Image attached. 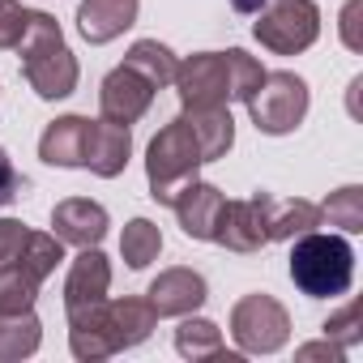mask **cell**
<instances>
[{
    "instance_id": "ba28073f",
    "label": "cell",
    "mask_w": 363,
    "mask_h": 363,
    "mask_svg": "<svg viewBox=\"0 0 363 363\" xmlns=\"http://www.w3.org/2000/svg\"><path fill=\"white\" fill-rule=\"evenodd\" d=\"M154 82H145L137 69H128V65H120V69H111L107 77H103V86H99V111H103V120H116V124H137L150 107H154Z\"/></svg>"
},
{
    "instance_id": "83f0119b",
    "label": "cell",
    "mask_w": 363,
    "mask_h": 363,
    "mask_svg": "<svg viewBox=\"0 0 363 363\" xmlns=\"http://www.w3.org/2000/svg\"><path fill=\"white\" fill-rule=\"evenodd\" d=\"M56 43H65V35H60V22H56L52 13H43V9H30L26 35H22V43H18L22 60H26V56H39V52H48V48H56Z\"/></svg>"
},
{
    "instance_id": "30bf717a",
    "label": "cell",
    "mask_w": 363,
    "mask_h": 363,
    "mask_svg": "<svg viewBox=\"0 0 363 363\" xmlns=\"http://www.w3.org/2000/svg\"><path fill=\"white\" fill-rule=\"evenodd\" d=\"M22 73H26V86H30L39 99H48V103L69 99V94L77 90V77H82L77 56L69 52V43H56V48H48V52H39V56H26V60H22Z\"/></svg>"
},
{
    "instance_id": "8992f818",
    "label": "cell",
    "mask_w": 363,
    "mask_h": 363,
    "mask_svg": "<svg viewBox=\"0 0 363 363\" xmlns=\"http://www.w3.org/2000/svg\"><path fill=\"white\" fill-rule=\"evenodd\" d=\"M179 103L184 107H227L231 103V77H227V56L223 52H197L175 65Z\"/></svg>"
},
{
    "instance_id": "cb8c5ba5",
    "label": "cell",
    "mask_w": 363,
    "mask_h": 363,
    "mask_svg": "<svg viewBox=\"0 0 363 363\" xmlns=\"http://www.w3.org/2000/svg\"><path fill=\"white\" fill-rule=\"evenodd\" d=\"M162 252V231L150 218H133L120 235V257L128 261V269H145L150 261H158Z\"/></svg>"
},
{
    "instance_id": "e575fe53",
    "label": "cell",
    "mask_w": 363,
    "mask_h": 363,
    "mask_svg": "<svg viewBox=\"0 0 363 363\" xmlns=\"http://www.w3.org/2000/svg\"><path fill=\"white\" fill-rule=\"evenodd\" d=\"M231 9H235V13H252V18H257V13L265 9V0H231Z\"/></svg>"
},
{
    "instance_id": "3957f363",
    "label": "cell",
    "mask_w": 363,
    "mask_h": 363,
    "mask_svg": "<svg viewBox=\"0 0 363 363\" xmlns=\"http://www.w3.org/2000/svg\"><path fill=\"white\" fill-rule=\"evenodd\" d=\"M252 35L274 56H299L320 35V9L312 0H269L252 22Z\"/></svg>"
},
{
    "instance_id": "6da1fadb",
    "label": "cell",
    "mask_w": 363,
    "mask_h": 363,
    "mask_svg": "<svg viewBox=\"0 0 363 363\" xmlns=\"http://www.w3.org/2000/svg\"><path fill=\"white\" fill-rule=\"evenodd\" d=\"M291 282L308 295V299H333L346 295L354 282V248L342 235H320L308 231L299 240H291Z\"/></svg>"
},
{
    "instance_id": "ac0fdd59",
    "label": "cell",
    "mask_w": 363,
    "mask_h": 363,
    "mask_svg": "<svg viewBox=\"0 0 363 363\" xmlns=\"http://www.w3.org/2000/svg\"><path fill=\"white\" fill-rule=\"evenodd\" d=\"M179 116L189 120V128H193V137H197L206 162L223 158V154L235 145V120H231L227 107H184Z\"/></svg>"
},
{
    "instance_id": "5bb4252c",
    "label": "cell",
    "mask_w": 363,
    "mask_h": 363,
    "mask_svg": "<svg viewBox=\"0 0 363 363\" xmlns=\"http://www.w3.org/2000/svg\"><path fill=\"white\" fill-rule=\"evenodd\" d=\"M103 325H107V337L116 350H128V346H141L154 325H158V312L150 308V299H137V295H124V299H107L103 303Z\"/></svg>"
},
{
    "instance_id": "4dcf8cb0",
    "label": "cell",
    "mask_w": 363,
    "mask_h": 363,
    "mask_svg": "<svg viewBox=\"0 0 363 363\" xmlns=\"http://www.w3.org/2000/svg\"><path fill=\"white\" fill-rule=\"evenodd\" d=\"M22 189H26V179L18 175V167H13L9 150L0 145V206H13V201L22 197Z\"/></svg>"
},
{
    "instance_id": "2e32d148",
    "label": "cell",
    "mask_w": 363,
    "mask_h": 363,
    "mask_svg": "<svg viewBox=\"0 0 363 363\" xmlns=\"http://www.w3.org/2000/svg\"><path fill=\"white\" fill-rule=\"evenodd\" d=\"M141 0H82L77 5V30L86 43H111L137 22Z\"/></svg>"
},
{
    "instance_id": "484cf974",
    "label": "cell",
    "mask_w": 363,
    "mask_h": 363,
    "mask_svg": "<svg viewBox=\"0 0 363 363\" xmlns=\"http://www.w3.org/2000/svg\"><path fill=\"white\" fill-rule=\"evenodd\" d=\"M18 261H22L39 282H48V278L56 274V265L65 261V244H60L56 235H48V231H26V244H22V252H18Z\"/></svg>"
},
{
    "instance_id": "7402d4cb",
    "label": "cell",
    "mask_w": 363,
    "mask_h": 363,
    "mask_svg": "<svg viewBox=\"0 0 363 363\" xmlns=\"http://www.w3.org/2000/svg\"><path fill=\"white\" fill-rule=\"evenodd\" d=\"M175 350L184 354V359H218L223 354V329L214 325V320H206V316H184L179 320V329H175Z\"/></svg>"
},
{
    "instance_id": "603a6c76",
    "label": "cell",
    "mask_w": 363,
    "mask_h": 363,
    "mask_svg": "<svg viewBox=\"0 0 363 363\" xmlns=\"http://www.w3.org/2000/svg\"><path fill=\"white\" fill-rule=\"evenodd\" d=\"M39 278L13 257V261H5L0 265V312H26V308H35V299H39Z\"/></svg>"
},
{
    "instance_id": "f546056e",
    "label": "cell",
    "mask_w": 363,
    "mask_h": 363,
    "mask_svg": "<svg viewBox=\"0 0 363 363\" xmlns=\"http://www.w3.org/2000/svg\"><path fill=\"white\" fill-rule=\"evenodd\" d=\"M30 9L18 5V0H0V52H18L22 35H26Z\"/></svg>"
},
{
    "instance_id": "9a60e30c",
    "label": "cell",
    "mask_w": 363,
    "mask_h": 363,
    "mask_svg": "<svg viewBox=\"0 0 363 363\" xmlns=\"http://www.w3.org/2000/svg\"><path fill=\"white\" fill-rule=\"evenodd\" d=\"M223 201H227V197H223L214 184H201V179H193V184L171 201V210H175V218H179V227H184L189 240L214 244V227H218Z\"/></svg>"
},
{
    "instance_id": "1f68e13d",
    "label": "cell",
    "mask_w": 363,
    "mask_h": 363,
    "mask_svg": "<svg viewBox=\"0 0 363 363\" xmlns=\"http://www.w3.org/2000/svg\"><path fill=\"white\" fill-rule=\"evenodd\" d=\"M22 244H26V227L18 218H0V265L13 261L22 252Z\"/></svg>"
},
{
    "instance_id": "277c9868",
    "label": "cell",
    "mask_w": 363,
    "mask_h": 363,
    "mask_svg": "<svg viewBox=\"0 0 363 363\" xmlns=\"http://www.w3.org/2000/svg\"><path fill=\"white\" fill-rule=\"evenodd\" d=\"M248 116L261 133L269 137H286L303 124L308 116V82L295 77V73H265L257 94L248 99Z\"/></svg>"
},
{
    "instance_id": "d6a6232c",
    "label": "cell",
    "mask_w": 363,
    "mask_h": 363,
    "mask_svg": "<svg viewBox=\"0 0 363 363\" xmlns=\"http://www.w3.org/2000/svg\"><path fill=\"white\" fill-rule=\"evenodd\" d=\"M359 13H363V0H346L342 9V43L350 52H363V39H359Z\"/></svg>"
},
{
    "instance_id": "5b68a950",
    "label": "cell",
    "mask_w": 363,
    "mask_h": 363,
    "mask_svg": "<svg viewBox=\"0 0 363 363\" xmlns=\"http://www.w3.org/2000/svg\"><path fill=\"white\" fill-rule=\"evenodd\" d=\"M231 337L244 354H274L291 337V312L274 295H244L231 308Z\"/></svg>"
},
{
    "instance_id": "9c48e42d",
    "label": "cell",
    "mask_w": 363,
    "mask_h": 363,
    "mask_svg": "<svg viewBox=\"0 0 363 363\" xmlns=\"http://www.w3.org/2000/svg\"><path fill=\"white\" fill-rule=\"evenodd\" d=\"M145 299H150V308H154L158 316H189V312H197V308L210 299V286H206V278H201L197 269L175 265V269H162V274L150 282Z\"/></svg>"
},
{
    "instance_id": "e0dca14e",
    "label": "cell",
    "mask_w": 363,
    "mask_h": 363,
    "mask_svg": "<svg viewBox=\"0 0 363 363\" xmlns=\"http://www.w3.org/2000/svg\"><path fill=\"white\" fill-rule=\"evenodd\" d=\"M86 116H60L39 137V158L48 167H82L86 162Z\"/></svg>"
},
{
    "instance_id": "d6986e66",
    "label": "cell",
    "mask_w": 363,
    "mask_h": 363,
    "mask_svg": "<svg viewBox=\"0 0 363 363\" xmlns=\"http://www.w3.org/2000/svg\"><path fill=\"white\" fill-rule=\"evenodd\" d=\"M265 223H269V240L291 244V240H299V235H308V231L320 227V206H312L303 197H274L269 193Z\"/></svg>"
},
{
    "instance_id": "7c38bea8",
    "label": "cell",
    "mask_w": 363,
    "mask_h": 363,
    "mask_svg": "<svg viewBox=\"0 0 363 363\" xmlns=\"http://www.w3.org/2000/svg\"><path fill=\"white\" fill-rule=\"evenodd\" d=\"M107 286H111V261L99 248H82L69 265V278H65V312L73 316V312L103 303Z\"/></svg>"
},
{
    "instance_id": "d4e9b609",
    "label": "cell",
    "mask_w": 363,
    "mask_h": 363,
    "mask_svg": "<svg viewBox=\"0 0 363 363\" xmlns=\"http://www.w3.org/2000/svg\"><path fill=\"white\" fill-rule=\"evenodd\" d=\"M320 223L346 231V235H359L363 231V189L359 184H346L337 193H329V201L320 206Z\"/></svg>"
},
{
    "instance_id": "44dd1931",
    "label": "cell",
    "mask_w": 363,
    "mask_h": 363,
    "mask_svg": "<svg viewBox=\"0 0 363 363\" xmlns=\"http://www.w3.org/2000/svg\"><path fill=\"white\" fill-rule=\"evenodd\" d=\"M124 65L137 69L145 82H154V90H162V86L175 82V65H179V60H175V52H171L167 43H158V39H137V43L128 48Z\"/></svg>"
},
{
    "instance_id": "8fae6325",
    "label": "cell",
    "mask_w": 363,
    "mask_h": 363,
    "mask_svg": "<svg viewBox=\"0 0 363 363\" xmlns=\"http://www.w3.org/2000/svg\"><path fill=\"white\" fill-rule=\"evenodd\" d=\"M52 235L60 240V244H73V248H99L103 244V235H107V227H111V218H107V210L99 206V201H90V197H69V201H60L56 210H52Z\"/></svg>"
},
{
    "instance_id": "52a82bcc",
    "label": "cell",
    "mask_w": 363,
    "mask_h": 363,
    "mask_svg": "<svg viewBox=\"0 0 363 363\" xmlns=\"http://www.w3.org/2000/svg\"><path fill=\"white\" fill-rule=\"evenodd\" d=\"M265 210H269V193H257V197H244V201H223V214H218V227H214V244H223L227 252H257V248H265L269 244Z\"/></svg>"
},
{
    "instance_id": "7a4b0ae2",
    "label": "cell",
    "mask_w": 363,
    "mask_h": 363,
    "mask_svg": "<svg viewBox=\"0 0 363 363\" xmlns=\"http://www.w3.org/2000/svg\"><path fill=\"white\" fill-rule=\"evenodd\" d=\"M201 167H206V158H201V145H197L189 120H184V116H175V120L150 141V150H145L150 197H154L158 206H171V201L197 179Z\"/></svg>"
},
{
    "instance_id": "836d02e7",
    "label": "cell",
    "mask_w": 363,
    "mask_h": 363,
    "mask_svg": "<svg viewBox=\"0 0 363 363\" xmlns=\"http://www.w3.org/2000/svg\"><path fill=\"white\" fill-rule=\"evenodd\" d=\"M295 359H299V363H316V359H325V363H342V359H346V350H342V346H333V342L325 337V342H308V346H299V350H295Z\"/></svg>"
},
{
    "instance_id": "4316f807",
    "label": "cell",
    "mask_w": 363,
    "mask_h": 363,
    "mask_svg": "<svg viewBox=\"0 0 363 363\" xmlns=\"http://www.w3.org/2000/svg\"><path fill=\"white\" fill-rule=\"evenodd\" d=\"M227 56V77H231V99L235 103H248L252 94H257V86H261V77H265V69H261V60L257 56H248L244 48H231V52H223Z\"/></svg>"
},
{
    "instance_id": "4fadbf2b",
    "label": "cell",
    "mask_w": 363,
    "mask_h": 363,
    "mask_svg": "<svg viewBox=\"0 0 363 363\" xmlns=\"http://www.w3.org/2000/svg\"><path fill=\"white\" fill-rule=\"evenodd\" d=\"M128 154H133V133L128 124H116V120H90L86 128V162L94 175L103 179H116L124 167H128Z\"/></svg>"
},
{
    "instance_id": "f1b7e54d",
    "label": "cell",
    "mask_w": 363,
    "mask_h": 363,
    "mask_svg": "<svg viewBox=\"0 0 363 363\" xmlns=\"http://www.w3.org/2000/svg\"><path fill=\"white\" fill-rule=\"evenodd\" d=\"M320 329H325V337H329L333 346H342V350L359 346V342H363V303L350 299V303H346L342 312H333Z\"/></svg>"
},
{
    "instance_id": "ffe728a7",
    "label": "cell",
    "mask_w": 363,
    "mask_h": 363,
    "mask_svg": "<svg viewBox=\"0 0 363 363\" xmlns=\"http://www.w3.org/2000/svg\"><path fill=\"white\" fill-rule=\"evenodd\" d=\"M43 342V325L39 316L26 308V312H0V363H18V359H30Z\"/></svg>"
}]
</instances>
